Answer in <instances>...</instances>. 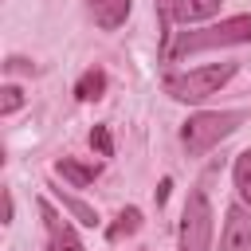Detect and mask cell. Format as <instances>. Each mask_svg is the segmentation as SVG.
Returning <instances> with one entry per match:
<instances>
[{
  "instance_id": "obj_6",
  "label": "cell",
  "mask_w": 251,
  "mask_h": 251,
  "mask_svg": "<svg viewBox=\"0 0 251 251\" xmlns=\"http://www.w3.org/2000/svg\"><path fill=\"white\" fill-rule=\"evenodd\" d=\"M39 216H43V227H47V251H82L78 231L51 208V200H39Z\"/></svg>"
},
{
  "instance_id": "obj_12",
  "label": "cell",
  "mask_w": 251,
  "mask_h": 251,
  "mask_svg": "<svg viewBox=\"0 0 251 251\" xmlns=\"http://www.w3.org/2000/svg\"><path fill=\"white\" fill-rule=\"evenodd\" d=\"M231 180H235V192H239V200L251 208V149L235 153V165H231Z\"/></svg>"
},
{
  "instance_id": "obj_13",
  "label": "cell",
  "mask_w": 251,
  "mask_h": 251,
  "mask_svg": "<svg viewBox=\"0 0 251 251\" xmlns=\"http://www.w3.org/2000/svg\"><path fill=\"white\" fill-rule=\"evenodd\" d=\"M137 227H141V212H137V208H122V212H118V220L106 227V239H110V243H118V239L133 235Z\"/></svg>"
},
{
  "instance_id": "obj_17",
  "label": "cell",
  "mask_w": 251,
  "mask_h": 251,
  "mask_svg": "<svg viewBox=\"0 0 251 251\" xmlns=\"http://www.w3.org/2000/svg\"><path fill=\"white\" fill-rule=\"evenodd\" d=\"M16 216V200H12V188H4V204H0V224H12Z\"/></svg>"
},
{
  "instance_id": "obj_14",
  "label": "cell",
  "mask_w": 251,
  "mask_h": 251,
  "mask_svg": "<svg viewBox=\"0 0 251 251\" xmlns=\"http://www.w3.org/2000/svg\"><path fill=\"white\" fill-rule=\"evenodd\" d=\"M24 102H27V98H24V90H20L16 82H8V86L0 90V114H4V118H12L16 110H24Z\"/></svg>"
},
{
  "instance_id": "obj_15",
  "label": "cell",
  "mask_w": 251,
  "mask_h": 251,
  "mask_svg": "<svg viewBox=\"0 0 251 251\" xmlns=\"http://www.w3.org/2000/svg\"><path fill=\"white\" fill-rule=\"evenodd\" d=\"M90 145L98 149V157H114V137H110V126H94V129H90Z\"/></svg>"
},
{
  "instance_id": "obj_1",
  "label": "cell",
  "mask_w": 251,
  "mask_h": 251,
  "mask_svg": "<svg viewBox=\"0 0 251 251\" xmlns=\"http://www.w3.org/2000/svg\"><path fill=\"white\" fill-rule=\"evenodd\" d=\"M239 43H251V16H227L220 24H208V27H196V31H180L169 51L161 59H184V55H196V51H216V47H239Z\"/></svg>"
},
{
  "instance_id": "obj_5",
  "label": "cell",
  "mask_w": 251,
  "mask_h": 251,
  "mask_svg": "<svg viewBox=\"0 0 251 251\" xmlns=\"http://www.w3.org/2000/svg\"><path fill=\"white\" fill-rule=\"evenodd\" d=\"M220 251H251V208L231 204L220 231Z\"/></svg>"
},
{
  "instance_id": "obj_8",
  "label": "cell",
  "mask_w": 251,
  "mask_h": 251,
  "mask_svg": "<svg viewBox=\"0 0 251 251\" xmlns=\"http://www.w3.org/2000/svg\"><path fill=\"white\" fill-rule=\"evenodd\" d=\"M90 4V16L102 31H118L129 16V0H86Z\"/></svg>"
},
{
  "instance_id": "obj_16",
  "label": "cell",
  "mask_w": 251,
  "mask_h": 251,
  "mask_svg": "<svg viewBox=\"0 0 251 251\" xmlns=\"http://www.w3.org/2000/svg\"><path fill=\"white\" fill-rule=\"evenodd\" d=\"M4 71H8V75H27V71H35V67H31L27 59H20V55H12V59L4 63Z\"/></svg>"
},
{
  "instance_id": "obj_3",
  "label": "cell",
  "mask_w": 251,
  "mask_h": 251,
  "mask_svg": "<svg viewBox=\"0 0 251 251\" xmlns=\"http://www.w3.org/2000/svg\"><path fill=\"white\" fill-rule=\"evenodd\" d=\"M235 75V63H208V67H192L184 75H165V94L176 102H208L212 94H220V86H227Z\"/></svg>"
},
{
  "instance_id": "obj_2",
  "label": "cell",
  "mask_w": 251,
  "mask_h": 251,
  "mask_svg": "<svg viewBox=\"0 0 251 251\" xmlns=\"http://www.w3.org/2000/svg\"><path fill=\"white\" fill-rule=\"evenodd\" d=\"M239 126H243V110H200L188 114V122L180 126V145L188 149V157H204L208 149L227 141Z\"/></svg>"
},
{
  "instance_id": "obj_9",
  "label": "cell",
  "mask_w": 251,
  "mask_h": 251,
  "mask_svg": "<svg viewBox=\"0 0 251 251\" xmlns=\"http://www.w3.org/2000/svg\"><path fill=\"white\" fill-rule=\"evenodd\" d=\"M55 173H59L63 180H71L75 188H90L94 176H98L94 165H82V161H75V157H59V161H55Z\"/></svg>"
},
{
  "instance_id": "obj_10",
  "label": "cell",
  "mask_w": 251,
  "mask_h": 251,
  "mask_svg": "<svg viewBox=\"0 0 251 251\" xmlns=\"http://www.w3.org/2000/svg\"><path fill=\"white\" fill-rule=\"evenodd\" d=\"M102 94H106V71H98V67L82 71L78 82H75V98L78 102H98Z\"/></svg>"
},
{
  "instance_id": "obj_4",
  "label": "cell",
  "mask_w": 251,
  "mask_h": 251,
  "mask_svg": "<svg viewBox=\"0 0 251 251\" xmlns=\"http://www.w3.org/2000/svg\"><path fill=\"white\" fill-rule=\"evenodd\" d=\"M212 200L204 184L188 188L184 212H180V231H176V251H212Z\"/></svg>"
},
{
  "instance_id": "obj_18",
  "label": "cell",
  "mask_w": 251,
  "mask_h": 251,
  "mask_svg": "<svg viewBox=\"0 0 251 251\" xmlns=\"http://www.w3.org/2000/svg\"><path fill=\"white\" fill-rule=\"evenodd\" d=\"M169 188H173V184H169V180H161V188H157V204H165V196H169Z\"/></svg>"
},
{
  "instance_id": "obj_11",
  "label": "cell",
  "mask_w": 251,
  "mask_h": 251,
  "mask_svg": "<svg viewBox=\"0 0 251 251\" xmlns=\"http://www.w3.org/2000/svg\"><path fill=\"white\" fill-rule=\"evenodd\" d=\"M55 200H59L63 212H71L82 227H98V212H94L86 200H78V196H71V192H63V188H55Z\"/></svg>"
},
{
  "instance_id": "obj_7",
  "label": "cell",
  "mask_w": 251,
  "mask_h": 251,
  "mask_svg": "<svg viewBox=\"0 0 251 251\" xmlns=\"http://www.w3.org/2000/svg\"><path fill=\"white\" fill-rule=\"evenodd\" d=\"M224 0H169V20L192 27V24H204L212 16H220Z\"/></svg>"
}]
</instances>
